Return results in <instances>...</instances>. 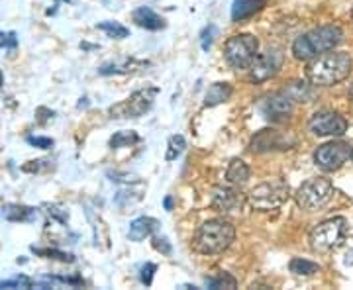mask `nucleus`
Segmentation results:
<instances>
[{
  "mask_svg": "<svg viewBox=\"0 0 353 290\" xmlns=\"http://www.w3.org/2000/svg\"><path fill=\"white\" fill-rule=\"evenodd\" d=\"M353 61L345 51H326L316 55V59L308 65L306 76L316 87H332L338 85L352 73Z\"/></svg>",
  "mask_w": 353,
  "mask_h": 290,
  "instance_id": "1",
  "label": "nucleus"
},
{
  "mask_svg": "<svg viewBox=\"0 0 353 290\" xmlns=\"http://www.w3.org/2000/svg\"><path fill=\"white\" fill-rule=\"evenodd\" d=\"M234 238H236V229L230 222L208 220L196 229L192 245L202 255H218V253L226 251Z\"/></svg>",
  "mask_w": 353,
  "mask_h": 290,
  "instance_id": "2",
  "label": "nucleus"
},
{
  "mask_svg": "<svg viewBox=\"0 0 353 290\" xmlns=\"http://www.w3.org/2000/svg\"><path fill=\"white\" fill-rule=\"evenodd\" d=\"M341 38H343V32L338 25H322V28H316L306 36H301L296 39L292 43V53L301 61H310L318 53L334 50L341 41Z\"/></svg>",
  "mask_w": 353,
  "mask_h": 290,
  "instance_id": "3",
  "label": "nucleus"
},
{
  "mask_svg": "<svg viewBox=\"0 0 353 290\" xmlns=\"http://www.w3.org/2000/svg\"><path fill=\"white\" fill-rule=\"evenodd\" d=\"M289 198V185L281 178L261 183L250 192V204L253 210L259 212H271L277 210L279 206H283Z\"/></svg>",
  "mask_w": 353,
  "mask_h": 290,
  "instance_id": "4",
  "label": "nucleus"
},
{
  "mask_svg": "<svg viewBox=\"0 0 353 290\" xmlns=\"http://www.w3.org/2000/svg\"><path fill=\"white\" fill-rule=\"evenodd\" d=\"M334 196V185L330 183L328 178H310L306 180L303 187L296 192V204L308 210V212H314L324 208Z\"/></svg>",
  "mask_w": 353,
  "mask_h": 290,
  "instance_id": "5",
  "label": "nucleus"
},
{
  "mask_svg": "<svg viewBox=\"0 0 353 290\" xmlns=\"http://www.w3.org/2000/svg\"><path fill=\"white\" fill-rule=\"evenodd\" d=\"M259 41L252 34H238L230 38L224 45V57L234 69H245L250 67L257 55Z\"/></svg>",
  "mask_w": 353,
  "mask_h": 290,
  "instance_id": "6",
  "label": "nucleus"
},
{
  "mask_svg": "<svg viewBox=\"0 0 353 290\" xmlns=\"http://www.w3.org/2000/svg\"><path fill=\"white\" fill-rule=\"evenodd\" d=\"M345 236V220L343 218H332L310 231V245L318 253H328L336 249L343 241Z\"/></svg>",
  "mask_w": 353,
  "mask_h": 290,
  "instance_id": "7",
  "label": "nucleus"
},
{
  "mask_svg": "<svg viewBox=\"0 0 353 290\" xmlns=\"http://www.w3.org/2000/svg\"><path fill=\"white\" fill-rule=\"evenodd\" d=\"M157 92H159L157 89H143L134 92L130 99L110 108L112 118H139L145 112H150Z\"/></svg>",
  "mask_w": 353,
  "mask_h": 290,
  "instance_id": "8",
  "label": "nucleus"
},
{
  "mask_svg": "<svg viewBox=\"0 0 353 290\" xmlns=\"http://www.w3.org/2000/svg\"><path fill=\"white\" fill-rule=\"evenodd\" d=\"M281 65H283V53L277 50H269L255 55V59L250 65V81L255 85H261L277 75Z\"/></svg>",
  "mask_w": 353,
  "mask_h": 290,
  "instance_id": "9",
  "label": "nucleus"
},
{
  "mask_svg": "<svg viewBox=\"0 0 353 290\" xmlns=\"http://www.w3.org/2000/svg\"><path fill=\"white\" fill-rule=\"evenodd\" d=\"M352 157V149L343 141H332L320 145L314 153V161L324 171H338Z\"/></svg>",
  "mask_w": 353,
  "mask_h": 290,
  "instance_id": "10",
  "label": "nucleus"
},
{
  "mask_svg": "<svg viewBox=\"0 0 353 290\" xmlns=\"http://www.w3.org/2000/svg\"><path fill=\"white\" fill-rule=\"evenodd\" d=\"M308 130L320 138H340L347 132V122L336 112H318L310 118Z\"/></svg>",
  "mask_w": 353,
  "mask_h": 290,
  "instance_id": "11",
  "label": "nucleus"
},
{
  "mask_svg": "<svg viewBox=\"0 0 353 290\" xmlns=\"http://www.w3.org/2000/svg\"><path fill=\"white\" fill-rule=\"evenodd\" d=\"M292 108H294V101L290 99L289 92H277V94L269 96L261 106L265 118H269L273 122H285L292 114Z\"/></svg>",
  "mask_w": 353,
  "mask_h": 290,
  "instance_id": "12",
  "label": "nucleus"
},
{
  "mask_svg": "<svg viewBox=\"0 0 353 290\" xmlns=\"http://www.w3.org/2000/svg\"><path fill=\"white\" fill-rule=\"evenodd\" d=\"M243 194L234 187H218L212 192V208L218 212H236L243 206Z\"/></svg>",
  "mask_w": 353,
  "mask_h": 290,
  "instance_id": "13",
  "label": "nucleus"
},
{
  "mask_svg": "<svg viewBox=\"0 0 353 290\" xmlns=\"http://www.w3.org/2000/svg\"><path fill=\"white\" fill-rule=\"evenodd\" d=\"M289 139L285 138L277 130H261L255 138L252 139V152L265 153L273 149H289Z\"/></svg>",
  "mask_w": 353,
  "mask_h": 290,
  "instance_id": "14",
  "label": "nucleus"
},
{
  "mask_svg": "<svg viewBox=\"0 0 353 290\" xmlns=\"http://www.w3.org/2000/svg\"><path fill=\"white\" fill-rule=\"evenodd\" d=\"M159 222L155 218H148V216H141L136 218L132 224H130V231H128V238L132 241H143L145 238H152L153 234L157 231Z\"/></svg>",
  "mask_w": 353,
  "mask_h": 290,
  "instance_id": "15",
  "label": "nucleus"
},
{
  "mask_svg": "<svg viewBox=\"0 0 353 290\" xmlns=\"http://www.w3.org/2000/svg\"><path fill=\"white\" fill-rule=\"evenodd\" d=\"M134 22L139 25V28H145V30H152V32H157V30H163L165 20L157 12H153L150 6H139L138 10H134L132 14Z\"/></svg>",
  "mask_w": 353,
  "mask_h": 290,
  "instance_id": "16",
  "label": "nucleus"
},
{
  "mask_svg": "<svg viewBox=\"0 0 353 290\" xmlns=\"http://www.w3.org/2000/svg\"><path fill=\"white\" fill-rule=\"evenodd\" d=\"M265 6V0H234L232 6V20L234 22H243L252 18L253 14L259 12Z\"/></svg>",
  "mask_w": 353,
  "mask_h": 290,
  "instance_id": "17",
  "label": "nucleus"
},
{
  "mask_svg": "<svg viewBox=\"0 0 353 290\" xmlns=\"http://www.w3.org/2000/svg\"><path fill=\"white\" fill-rule=\"evenodd\" d=\"M250 173H252V171H250V167H248L245 161H241V159H232L230 165H228L226 180L232 187H241V185L248 183Z\"/></svg>",
  "mask_w": 353,
  "mask_h": 290,
  "instance_id": "18",
  "label": "nucleus"
},
{
  "mask_svg": "<svg viewBox=\"0 0 353 290\" xmlns=\"http://www.w3.org/2000/svg\"><path fill=\"white\" fill-rule=\"evenodd\" d=\"M232 92H234V89H232L230 83H214V85H210L208 90H206L204 104H206V106H218V104H222V102L230 101Z\"/></svg>",
  "mask_w": 353,
  "mask_h": 290,
  "instance_id": "19",
  "label": "nucleus"
},
{
  "mask_svg": "<svg viewBox=\"0 0 353 290\" xmlns=\"http://www.w3.org/2000/svg\"><path fill=\"white\" fill-rule=\"evenodd\" d=\"M2 216L10 222H32L36 218V210L34 208H28V206H6L2 208Z\"/></svg>",
  "mask_w": 353,
  "mask_h": 290,
  "instance_id": "20",
  "label": "nucleus"
},
{
  "mask_svg": "<svg viewBox=\"0 0 353 290\" xmlns=\"http://www.w3.org/2000/svg\"><path fill=\"white\" fill-rule=\"evenodd\" d=\"M289 269L290 273H294V275H299V277H312V275H316V273L320 271L318 263L306 261V259H301V257H294V259L290 261Z\"/></svg>",
  "mask_w": 353,
  "mask_h": 290,
  "instance_id": "21",
  "label": "nucleus"
},
{
  "mask_svg": "<svg viewBox=\"0 0 353 290\" xmlns=\"http://www.w3.org/2000/svg\"><path fill=\"white\" fill-rule=\"evenodd\" d=\"M139 136L136 132H116L112 138H110V147L112 149H120V147H130L134 143H138Z\"/></svg>",
  "mask_w": 353,
  "mask_h": 290,
  "instance_id": "22",
  "label": "nucleus"
},
{
  "mask_svg": "<svg viewBox=\"0 0 353 290\" xmlns=\"http://www.w3.org/2000/svg\"><path fill=\"white\" fill-rule=\"evenodd\" d=\"M206 287L212 290L218 289H236L238 287V280L232 277L230 273H220V275H216V277L206 278Z\"/></svg>",
  "mask_w": 353,
  "mask_h": 290,
  "instance_id": "23",
  "label": "nucleus"
},
{
  "mask_svg": "<svg viewBox=\"0 0 353 290\" xmlns=\"http://www.w3.org/2000/svg\"><path fill=\"white\" fill-rule=\"evenodd\" d=\"M99 30H102L108 38L114 39H124L130 36V30H128L126 25H122L120 22H101V24L97 25Z\"/></svg>",
  "mask_w": 353,
  "mask_h": 290,
  "instance_id": "24",
  "label": "nucleus"
},
{
  "mask_svg": "<svg viewBox=\"0 0 353 290\" xmlns=\"http://www.w3.org/2000/svg\"><path fill=\"white\" fill-rule=\"evenodd\" d=\"M185 147H187V141H185V138L181 134L171 136L169 138V145H167V153H165V159L167 161H175L176 157L185 152Z\"/></svg>",
  "mask_w": 353,
  "mask_h": 290,
  "instance_id": "25",
  "label": "nucleus"
},
{
  "mask_svg": "<svg viewBox=\"0 0 353 290\" xmlns=\"http://www.w3.org/2000/svg\"><path fill=\"white\" fill-rule=\"evenodd\" d=\"M138 67H143V63H138V61H132V59H126L122 65H104L99 69L101 75H112V73H132L136 71Z\"/></svg>",
  "mask_w": 353,
  "mask_h": 290,
  "instance_id": "26",
  "label": "nucleus"
},
{
  "mask_svg": "<svg viewBox=\"0 0 353 290\" xmlns=\"http://www.w3.org/2000/svg\"><path fill=\"white\" fill-rule=\"evenodd\" d=\"M285 92H289V96L292 101H299V102H310L312 101V90L310 87L306 85V83H292L289 87V90H285Z\"/></svg>",
  "mask_w": 353,
  "mask_h": 290,
  "instance_id": "27",
  "label": "nucleus"
},
{
  "mask_svg": "<svg viewBox=\"0 0 353 290\" xmlns=\"http://www.w3.org/2000/svg\"><path fill=\"white\" fill-rule=\"evenodd\" d=\"M34 284H36V282H34L32 278L20 275V277L10 278V280H2V282H0V289H32Z\"/></svg>",
  "mask_w": 353,
  "mask_h": 290,
  "instance_id": "28",
  "label": "nucleus"
},
{
  "mask_svg": "<svg viewBox=\"0 0 353 290\" xmlns=\"http://www.w3.org/2000/svg\"><path fill=\"white\" fill-rule=\"evenodd\" d=\"M32 249L36 253H39V255L50 257V259H59V261H63V263H73V261H75V257H73L71 253L57 251V249H36V247H32Z\"/></svg>",
  "mask_w": 353,
  "mask_h": 290,
  "instance_id": "29",
  "label": "nucleus"
},
{
  "mask_svg": "<svg viewBox=\"0 0 353 290\" xmlns=\"http://www.w3.org/2000/svg\"><path fill=\"white\" fill-rule=\"evenodd\" d=\"M153 249H155V251H159L161 255H167V257L173 253L171 241L167 240L165 236H155V238H153Z\"/></svg>",
  "mask_w": 353,
  "mask_h": 290,
  "instance_id": "30",
  "label": "nucleus"
},
{
  "mask_svg": "<svg viewBox=\"0 0 353 290\" xmlns=\"http://www.w3.org/2000/svg\"><path fill=\"white\" fill-rule=\"evenodd\" d=\"M214 34H216V28L214 25H208V28H204L201 34V48L202 51H208L212 48V41H214Z\"/></svg>",
  "mask_w": 353,
  "mask_h": 290,
  "instance_id": "31",
  "label": "nucleus"
},
{
  "mask_svg": "<svg viewBox=\"0 0 353 290\" xmlns=\"http://www.w3.org/2000/svg\"><path fill=\"white\" fill-rule=\"evenodd\" d=\"M26 141L30 143V145H34V147H38V149H51L53 147V139L51 138H39V136H28Z\"/></svg>",
  "mask_w": 353,
  "mask_h": 290,
  "instance_id": "32",
  "label": "nucleus"
},
{
  "mask_svg": "<svg viewBox=\"0 0 353 290\" xmlns=\"http://www.w3.org/2000/svg\"><path fill=\"white\" fill-rule=\"evenodd\" d=\"M155 271H157V267L153 265V263H145V265L141 267V282H143L145 287H152Z\"/></svg>",
  "mask_w": 353,
  "mask_h": 290,
  "instance_id": "33",
  "label": "nucleus"
},
{
  "mask_svg": "<svg viewBox=\"0 0 353 290\" xmlns=\"http://www.w3.org/2000/svg\"><path fill=\"white\" fill-rule=\"evenodd\" d=\"M50 216H53L57 222H61V224H67V220H69V214H67V210H61L59 206H50Z\"/></svg>",
  "mask_w": 353,
  "mask_h": 290,
  "instance_id": "34",
  "label": "nucleus"
},
{
  "mask_svg": "<svg viewBox=\"0 0 353 290\" xmlns=\"http://www.w3.org/2000/svg\"><path fill=\"white\" fill-rule=\"evenodd\" d=\"M0 48H4V50H14V48H16V34H14V32L4 34V39H0Z\"/></svg>",
  "mask_w": 353,
  "mask_h": 290,
  "instance_id": "35",
  "label": "nucleus"
},
{
  "mask_svg": "<svg viewBox=\"0 0 353 290\" xmlns=\"http://www.w3.org/2000/svg\"><path fill=\"white\" fill-rule=\"evenodd\" d=\"M57 280H61V282H67V284H75V287H81V284H85V280L81 277H57Z\"/></svg>",
  "mask_w": 353,
  "mask_h": 290,
  "instance_id": "36",
  "label": "nucleus"
},
{
  "mask_svg": "<svg viewBox=\"0 0 353 290\" xmlns=\"http://www.w3.org/2000/svg\"><path fill=\"white\" fill-rule=\"evenodd\" d=\"M163 206L167 212H171V210H173V196H167L163 200Z\"/></svg>",
  "mask_w": 353,
  "mask_h": 290,
  "instance_id": "37",
  "label": "nucleus"
},
{
  "mask_svg": "<svg viewBox=\"0 0 353 290\" xmlns=\"http://www.w3.org/2000/svg\"><path fill=\"white\" fill-rule=\"evenodd\" d=\"M350 99L353 101V85H352V89H350Z\"/></svg>",
  "mask_w": 353,
  "mask_h": 290,
  "instance_id": "38",
  "label": "nucleus"
},
{
  "mask_svg": "<svg viewBox=\"0 0 353 290\" xmlns=\"http://www.w3.org/2000/svg\"><path fill=\"white\" fill-rule=\"evenodd\" d=\"M4 85V81H2V73H0V87Z\"/></svg>",
  "mask_w": 353,
  "mask_h": 290,
  "instance_id": "39",
  "label": "nucleus"
},
{
  "mask_svg": "<svg viewBox=\"0 0 353 290\" xmlns=\"http://www.w3.org/2000/svg\"><path fill=\"white\" fill-rule=\"evenodd\" d=\"M352 159H353V149H352Z\"/></svg>",
  "mask_w": 353,
  "mask_h": 290,
  "instance_id": "40",
  "label": "nucleus"
},
{
  "mask_svg": "<svg viewBox=\"0 0 353 290\" xmlns=\"http://www.w3.org/2000/svg\"><path fill=\"white\" fill-rule=\"evenodd\" d=\"M352 16H353V12H352Z\"/></svg>",
  "mask_w": 353,
  "mask_h": 290,
  "instance_id": "41",
  "label": "nucleus"
}]
</instances>
